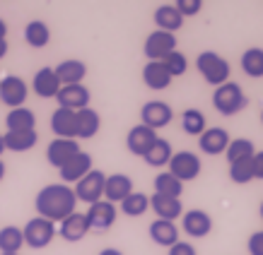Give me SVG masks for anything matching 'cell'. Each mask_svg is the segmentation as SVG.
I'll use <instances>...</instances> for the list:
<instances>
[{
  "mask_svg": "<svg viewBox=\"0 0 263 255\" xmlns=\"http://www.w3.org/2000/svg\"><path fill=\"white\" fill-rule=\"evenodd\" d=\"M75 205H78V198H75V190L65 183H51L44 185L39 193H36V200H34V207L39 212V217L48 219V222H63L75 212Z\"/></svg>",
  "mask_w": 263,
  "mask_h": 255,
  "instance_id": "cell-1",
  "label": "cell"
},
{
  "mask_svg": "<svg viewBox=\"0 0 263 255\" xmlns=\"http://www.w3.org/2000/svg\"><path fill=\"white\" fill-rule=\"evenodd\" d=\"M213 106H215L217 113H222V116H237V113L244 111L249 106V99H247V94H244L241 84L227 82L222 87H215V92H213Z\"/></svg>",
  "mask_w": 263,
  "mask_h": 255,
  "instance_id": "cell-2",
  "label": "cell"
},
{
  "mask_svg": "<svg viewBox=\"0 0 263 255\" xmlns=\"http://www.w3.org/2000/svg\"><path fill=\"white\" fill-rule=\"evenodd\" d=\"M196 68H198L200 77L208 82V84H213V87H222L230 82V63L224 60L222 56H217L215 51H203L196 60Z\"/></svg>",
  "mask_w": 263,
  "mask_h": 255,
  "instance_id": "cell-3",
  "label": "cell"
},
{
  "mask_svg": "<svg viewBox=\"0 0 263 255\" xmlns=\"http://www.w3.org/2000/svg\"><path fill=\"white\" fill-rule=\"evenodd\" d=\"M169 166V174L174 176L176 181H196L200 176V168H203V161L196 152H189V150H181V152H174L172 161L167 164Z\"/></svg>",
  "mask_w": 263,
  "mask_h": 255,
  "instance_id": "cell-4",
  "label": "cell"
},
{
  "mask_svg": "<svg viewBox=\"0 0 263 255\" xmlns=\"http://www.w3.org/2000/svg\"><path fill=\"white\" fill-rule=\"evenodd\" d=\"M24 246L34 248V250H39V248H46L53 236H56V224L44 219V217H34L29 222L24 224Z\"/></svg>",
  "mask_w": 263,
  "mask_h": 255,
  "instance_id": "cell-5",
  "label": "cell"
},
{
  "mask_svg": "<svg viewBox=\"0 0 263 255\" xmlns=\"http://www.w3.org/2000/svg\"><path fill=\"white\" fill-rule=\"evenodd\" d=\"M104 183H106V174L99 171V168H92L82 181L75 183V198L78 202H87V205H95L99 200H104Z\"/></svg>",
  "mask_w": 263,
  "mask_h": 255,
  "instance_id": "cell-6",
  "label": "cell"
},
{
  "mask_svg": "<svg viewBox=\"0 0 263 255\" xmlns=\"http://www.w3.org/2000/svg\"><path fill=\"white\" fill-rule=\"evenodd\" d=\"M176 51V36L169 32H160V29H155L152 34H147V39H145V56L147 60H157L162 63L169 53H174Z\"/></svg>",
  "mask_w": 263,
  "mask_h": 255,
  "instance_id": "cell-7",
  "label": "cell"
},
{
  "mask_svg": "<svg viewBox=\"0 0 263 255\" xmlns=\"http://www.w3.org/2000/svg\"><path fill=\"white\" fill-rule=\"evenodd\" d=\"M174 118V111H172V106L167 101H147L143 104L140 109V123L145 128H150V130H160V128H167Z\"/></svg>",
  "mask_w": 263,
  "mask_h": 255,
  "instance_id": "cell-8",
  "label": "cell"
},
{
  "mask_svg": "<svg viewBox=\"0 0 263 255\" xmlns=\"http://www.w3.org/2000/svg\"><path fill=\"white\" fill-rule=\"evenodd\" d=\"M27 94H29V89H27V82L22 77L8 75L0 80V101L10 109H20L27 101Z\"/></svg>",
  "mask_w": 263,
  "mask_h": 255,
  "instance_id": "cell-9",
  "label": "cell"
},
{
  "mask_svg": "<svg viewBox=\"0 0 263 255\" xmlns=\"http://www.w3.org/2000/svg\"><path fill=\"white\" fill-rule=\"evenodd\" d=\"M160 140V135L150 130V128H145L143 123H138L128 130V137H126V147L130 154H136V157H145L147 152L152 150V144Z\"/></svg>",
  "mask_w": 263,
  "mask_h": 255,
  "instance_id": "cell-10",
  "label": "cell"
},
{
  "mask_svg": "<svg viewBox=\"0 0 263 255\" xmlns=\"http://www.w3.org/2000/svg\"><path fill=\"white\" fill-rule=\"evenodd\" d=\"M89 222V229H97V231H106V229H111L114 222H116V217H119V209L116 205L111 202H106V200H99L95 205H89V209L85 212Z\"/></svg>",
  "mask_w": 263,
  "mask_h": 255,
  "instance_id": "cell-11",
  "label": "cell"
},
{
  "mask_svg": "<svg viewBox=\"0 0 263 255\" xmlns=\"http://www.w3.org/2000/svg\"><path fill=\"white\" fill-rule=\"evenodd\" d=\"M181 229L191 239H205L213 231V217L205 209H189L181 217Z\"/></svg>",
  "mask_w": 263,
  "mask_h": 255,
  "instance_id": "cell-12",
  "label": "cell"
},
{
  "mask_svg": "<svg viewBox=\"0 0 263 255\" xmlns=\"http://www.w3.org/2000/svg\"><path fill=\"white\" fill-rule=\"evenodd\" d=\"M58 109H68V111H82V109H89V89L85 84H68V87H61L56 96Z\"/></svg>",
  "mask_w": 263,
  "mask_h": 255,
  "instance_id": "cell-13",
  "label": "cell"
},
{
  "mask_svg": "<svg viewBox=\"0 0 263 255\" xmlns=\"http://www.w3.org/2000/svg\"><path fill=\"white\" fill-rule=\"evenodd\" d=\"M80 152L82 150H80V142H78V140H61V137H56L53 142L48 144L46 159L53 168H61V166H65L75 154H80Z\"/></svg>",
  "mask_w": 263,
  "mask_h": 255,
  "instance_id": "cell-14",
  "label": "cell"
},
{
  "mask_svg": "<svg viewBox=\"0 0 263 255\" xmlns=\"http://www.w3.org/2000/svg\"><path fill=\"white\" fill-rule=\"evenodd\" d=\"M230 142H232V137H230V133H227L224 128H208L205 133L198 137L200 152L208 154V157H217V154L227 152Z\"/></svg>",
  "mask_w": 263,
  "mask_h": 255,
  "instance_id": "cell-15",
  "label": "cell"
},
{
  "mask_svg": "<svg viewBox=\"0 0 263 255\" xmlns=\"http://www.w3.org/2000/svg\"><path fill=\"white\" fill-rule=\"evenodd\" d=\"M51 130L61 140H78V113L68 109H56L51 116Z\"/></svg>",
  "mask_w": 263,
  "mask_h": 255,
  "instance_id": "cell-16",
  "label": "cell"
},
{
  "mask_svg": "<svg viewBox=\"0 0 263 255\" xmlns=\"http://www.w3.org/2000/svg\"><path fill=\"white\" fill-rule=\"evenodd\" d=\"M92 171V157H89L87 152H80V154H75L65 166L58 168V174H61V181H63L65 185L70 183H78V181H82L85 176Z\"/></svg>",
  "mask_w": 263,
  "mask_h": 255,
  "instance_id": "cell-17",
  "label": "cell"
},
{
  "mask_svg": "<svg viewBox=\"0 0 263 255\" xmlns=\"http://www.w3.org/2000/svg\"><path fill=\"white\" fill-rule=\"evenodd\" d=\"M130 193H133V181H130V176H126V174L106 176V183H104V200H106V202H111V205L119 202L121 205Z\"/></svg>",
  "mask_w": 263,
  "mask_h": 255,
  "instance_id": "cell-18",
  "label": "cell"
},
{
  "mask_svg": "<svg viewBox=\"0 0 263 255\" xmlns=\"http://www.w3.org/2000/svg\"><path fill=\"white\" fill-rule=\"evenodd\" d=\"M150 209L157 215V219H164V222H174V219H181L183 217L181 200L164 198V195H157V193L150 195Z\"/></svg>",
  "mask_w": 263,
  "mask_h": 255,
  "instance_id": "cell-19",
  "label": "cell"
},
{
  "mask_svg": "<svg viewBox=\"0 0 263 255\" xmlns=\"http://www.w3.org/2000/svg\"><path fill=\"white\" fill-rule=\"evenodd\" d=\"M32 87H34V92H36V96H41V99H56L63 84H61V80L56 77V70H53V68H41V70L34 75Z\"/></svg>",
  "mask_w": 263,
  "mask_h": 255,
  "instance_id": "cell-20",
  "label": "cell"
},
{
  "mask_svg": "<svg viewBox=\"0 0 263 255\" xmlns=\"http://www.w3.org/2000/svg\"><path fill=\"white\" fill-rule=\"evenodd\" d=\"M58 231H61V239H65L68 243H78V241H82L89 231L87 217L82 215V212H72L68 219L61 222V229H58Z\"/></svg>",
  "mask_w": 263,
  "mask_h": 255,
  "instance_id": "cell-21",
  "label": "cell"
},
{
  "mask_svg": "<svg viewBox=\"0 0 263 255\" xmlns=\"http://www.w3.org/2000/svg\"><path fill=\"white\" fill-rule=\"evenodd\" d=\"M172 75L167 72L164 63H157V60H147V65L143 68V82L145 87L155 89V92H162V89H167L172 84Z\"/></svg>",
  "mask_w": 263,
  "mask_h": 255,
  "instance_id": "cell-22",
  "label": "cell"
},
{
  "mask_svg": "<svg viewBox=\"0 0 263 255\" xmlns=\"http://www.w3.org/2000/svg\"><path fill=\"white\" fill-rule=\"evenodd\" d=\"M150 239L162 248H172L174 243H179V226L174 222H164V219H155L150 224Z\"/></svg>",
  "mask_w": 263,
  "mask_h": 255,
  "instance_id": "cell-23",
  "label": "cell"
},
{
  "mask_svg": "<svg viewBox=\"0 0 263 255\" xmlns=\"http://www.w3.org/2000/svg\"><path fill=\"white\" fill-rule=\"evenodd\" d=\"M56 77L61 80V84L63 87H68V84H82V80H85V75H87V65L82 63V60H63V63H58L56 68Z\"/></svg>",
  "mask_w": 263,
  "mask_h": 255,
  "instance_id": "cell-24",
  "label": "cell"
},
{
  "mask_svg": "<svg viewBox=\"0 0 263 255\" xmlns=\"http://www.w3.org/2000/svg\"><path fill=\"white\" fill-rule=\"evenodd\" d=\"M5 128L8 133H17V130H36V116L32 109L20 106V109H10L5 116Z\"/></svg>",
  "mask_w": 263,
  "mask_h": 255,
  "instance_id": "cell-25",
  "label": "cell"
},
{
  "mask_svg": "<svg viewBox=\"0 0 263 255\" xmlns=\"http://www.w3.org/2000/svg\"><path fill=\"white\" fill-rule=\"evenodd\" d=\"M155 24H157L160 32L174 34L183 27V17L179 15V10L174 5H160V8L155 10Z\"/></svg>",
  "mask_w": 263,
  "mask_h": 255,
  "instance_id": "cell-26",
  "label": "cell"
},
{
  "mask_svg": "<svg viewBox=\"0 0 263 255\" xmlns=\"http://www.w3.org/2000/svg\"><path fill=\"white\" fill-rule=\"evenodd\" d=\"M3 142H5V150L10 152H29L39 142V135L36 130H17V133H5Z\"/></svg>",
  "mask_w": 263,
  "mask_h": 255,
  "instance_id": "cell-27",
  "label": "cell"
},
{
  "mask_svg": "<svg viewBox=\"0 0 263 255\" xmlns=\"http://www.w3.org/2000/svg\"><path fill=\"white\" fill-rule=\"evenodd\" d=\"M99 128H102V118L92 106L78 111V137L80 140H92L99 133Z\"/></svg>",
  "mask_w": 263,
  "mask_h": 255,
  "instance_id": "cell-28",
  "label": "cell"
},
{
  "mask_svg": "<svg viewBox=\"0 0 263 255\" xmlns=\"http://www.w3.org/2000/svg\"><path fill=\"white\" fill-rule=\"evenodd\" d=\"M24 41L32 48H44L51 41V29L46 22L41 19H32V22L24 27Z\"/></svg>",
  "mask_w": 263,
  "mask_h": 255,
  "instance_id": "cell-29",
  "label": "cell"
},
{
  "mask_svg": "<svg viewBox=\"0 0 263 255\" xmlns=\"http://www.w3.org/2000/svg\"><path fill=\"white\" fill-rule=\"evenodd\" d=\"M205 123H208L205 113L198 111V109H186V111L181 113V128H183V133H186V135L200 137L208 130Z\"/></svg>",
  "mask_w": 263,
  "mask_h": 255,
  "instance_id": "cell-30",
  "label": "cell"
},
{
  "mask_svg": "<svg viewBox=\"0 0 263 255\" xmlns=\"http://www.w3.org/2000/svg\"><path fill=\"white\" fill-rule=\"evenodd\" d=\"M172 157H174L172 144H169L164 137H160L157 142L152 144V150L145 154L143 159H145V164H150V166H155V168H160V166H167L169 161H172Z\"/></svg>",
  "mask_w": 263,
  "mask_h": 255,
  "instance_id": "cell-31",
  "label": "cell"
},
{
  "mask_svg": "<svg viewBox=\"0 0 263 255\" xmlns=\"http://www.w3.org/2000/svg\"><path fill=\"white\" fill-rule=\"evenodd\" d=\"M155 193L157 195H164V198H181L183 193V183L181 181H176L174 176L169 174V171H162V174L155 176Z\"/></svg>",
  "mask_w": 263,
  "mask_h": 255,
  "instance_id": "cell-32",
  "label": "cell"
},
{
  "mask_svg": "<svg viewBox=\"0 0 263 255\" xmlns=\"http://www.w3.org/2000/svg\"><path fill=\"white\" fill-rule=\"evenodd\" d=\"M241 70L249 77H263V48L251 46L241 53Z\"/></svg>",
  "mask_w": 263,
  "mask_h": 255,
  "instance_id": "cell-33",
  "label": "cell"
},
{
  "mask_svg": "<svg viewBox=\"0 0 263 255\" xmlns=\"http://www.w3.org/2000/svg\"><path fill=\"white\" fill-rule=\"evenodd\" d=\"M256 154V147L251 140L247 137H237V140H232L227 152H224V157H227V164H234V161H241V159H251Z\"/></svg>",
  "mask_w": 263,
  "mask_h": 255,
  "instance_id": "cell-34",
  "label": "cell"
},
{
  "mask_svg": "<svg viewBox=\"0 0 263 255\" xmlns=\"http://www.w3.org/2000/svg\"><path fill=\"white\" fill-rule=\"evenodd\" d=\"M24 246V233L17 226H3L0 229V253H20Z\"/></svg>",
  "mask_w": 263,
  "mask_h": 255,
  "instance_id": "cell-35",
  "label": "cell"
},
{
  "mask_svg": "<svg viewBox=\"0 0 263 255\" xmlns=\"http://www.w3.org/2000/svg\"><path fill=\"white\" fill-rule=\"evenodd\" d=\"M147 207H150V198H147L145 193H138V190H133L121 202V212L126 217H143L145 212H147Z\"/></svg>",
  "mask_w": 263,
  "mask_h": 255,
  "instance_id": "cell-36",
  "label": "cell"
},
{
  "mask_svg": "<svg viewBox=\"0 0 263 255\" xmlns=\"http://www.w3.org/2000/svg\"><path fill=\"white\" fill-rule=\"evenodd\" d=\"M254 159V157H251ZM251 159H241V161H234L230 164V178L234 183H249V181H254V166H251Z\"/></svg>",
  "mask_w": 263,
  "mask_h": 255,
  "instance_id": "cell-37",
  "label": "cell"
},
{
  "mask_svg": "<svg viewBox=\"0 0 263 255\" xmlns=\"http://www.w3.org/2000/svg\"><path fill=\"white\" fill-rule=\"evenodd\" d=\"M162 63H164V68H167V72L172 75V77H179V75H183V72L189 70V60H186V56H183L181 51L169 53Z\"/></svg>",
  "mask_w": 263,
  "mask_h": 255,
  "instance_id": "cell-38",
  "label": "cell"
},
{
  "mask_svg": "<svg viewBox=\"0 0 263 255\" xmlns=\"http://www.w3.org/2000/svg\"><path fill=\"white\" fill-rule=\"evenodd\" d=\"M174 8L179 10V15L181 17H196L203 8V0H176Z\"/></svg>",
  "mask_w": 263,
  "mask_h": 255,
  "instance_id": "cell-39",
  "label": "cell"
},
{
  "mask_svg": "<svg viewBox=\"0 0 263 255\" xmlns=\"http://www.w3.org/2000/svg\"><path fill=\"white\" fill-rule=\"evenodd\" d=\"M247 248H249V255H263V229L249 236Z\"/></svg>",
  "mask_w": 263,
  "mask_h": 255,
  "instance_id": "cell-40",
  "label": "cell"
},
{
  "mask_svg": "<svg viewBox=\"0 0 263 255\" xmlns=\"http://www.w3.org/2000/svg\"><path fill=\"white\" fill-rule=\"evenodd\" d=\"M169 255H198V250L189 241H179V243H174V246L169 248Z\"/></svg>",
  "mask_w": 263,
  "mask_h": 255,
  "instance_id": "cell-41",
  "label": "cell"
},
{
  "mask_svg": "<svg viewBox=\"0 0 263 255\" xmlns=\"http://www.w3.org/2000/svg\"><path fill=\"white\" fill-rule=\"evenodd\" d=\"M251 166H254V178L263 181V150L254 154V159H251Z\"/></svg>",
  "mask_w": 263,
  "mask_h": 255,
  "instance_id": "cell-42",
  "label": "cell"
},
{
  "mask_svg": "<svg viewBox=\"0 0 263 255\" xmlns=\"http://www.w3.org/2000/svg\"><path fill=\"white\" fill-rule=\"evenodd\" d=\"M3 39H8V24L0 19V41H3Z\"/></svg>",
  "mask_w": 263,
  "mask_h": 255,
  "instance_id": "cell-43",
  "label": "cell"
},
{
  "mask_svg": "<svg viewBox=\"0 0 263 255\" xmlns=\"http://www.w3.org/2000/svg\"><path fill=\"white\" fill-rule=\"evenodd\" d=\"M99 255H123V253H121L119 248H104V250H102Z\"/></svg>",
  "mask_w": 263,
  "mask_h": 255,
  "instance_id": "cell-44",
  "label": "cell"
},
{
  "mask_svg": "<svg viewBox=\"0 0 263 255\" xmlns=\"http://www.w3.org/2000/svg\"><path fill=\"white\" fill-rule=\"evenodd\" d=\"M5 56H8V39L0 41V58H5Z\"/></svg>",
  "mask_w": 263,
  "mask_h": 255,
  "instance_id": "cell-45",
  "label": "cell"
},
{
  "mask_svg": "<svg viewBox=\"0 0 263 255\" xmlns=\"http://www.w3.org/2000/svg\"><path fill=\"white\" fill-rule=\"evenodd\" d=\"M5 178V164H3V159H0V181Z\"/></svg>",
  "mask_w": 263,
  "mask_h": 255,
  "instance_id": "cell-46",
  "label": "cell"
},
{
  "mask_svg": "<svg viewBox=\"0 0 263 255\" xmlns=\"http://www.w3.org/2000/svg\"><path fill=\"white\" fill-rule=\"evenodd\" d=\"M5 152V142H3V135H0V154Z\"/></svg>",
  "mask_w": 263,
  "mask_h": 255,
  "instance_id": "cell-47",
  "label": "cell"
},
{
  "mask_svg": "<svg viewBox=\"0 0 263 255\" xmlns=\"http://www.w3.org/2000/svg\"><path fill=\"white\" fill-rule=\"evenodd\" d=\"M258 215H261V219H263V202H261V207H258Z\"/></svg>",
  "mask_w": 263,
  "mask_h": 255,
  "instance_id": "cell-48",
  "label": "cell"
},
{
  "mask_svg": "<svg viewBox=\"0 0 263 255\" xmlns=\"http://www.w3.org/2000/svg\"><path fill=\"white\" fill-rule=\"evenodd\" d=\"M0 255H20V253H0Z\"/></svg>",
  "mask_w": 263,
  "mask_h": 255,
  "instance_id": "cell-49",
  "label": "cell"
},
{
  "mask_svg": "<svg viewBox=\"0 0 263 255\" xmlns=\"http://www.w3.org/2000/svg\"><path fill=\"white\" fill-rule=\"evenodd\" d=\"M261 123H263V111H261Z\"/></svg>",
  "mask_w": 263,
  "mask_h": 255,
  "instance_id": "cell-50",
  "label": "cell"
}]
</instances>
